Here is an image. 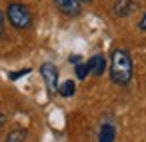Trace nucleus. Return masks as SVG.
<instances>
[{"label":"nucleus","mask_w":146,"mask_h":142,"mask_svg":"<svg viewBox=\"0 0 146 142\" xmlns=\"http://www.w3.org/2000/svg\"><path fill=\"white\" fill-rule=\"evenodd\" d=\"M110 80L118 86H128L134 76V62L126 48H114L110 52Z\"/></svg>","instance_id":"1"},{"label":"nucleus","mask_w":146,"mask_h":142,"mask_svg":"<svg viewBox=\"0 0 146 142\" xmlns=\"http://www.w3.org/2000/svg\"><path fill=\"white\" fill-rule=\"evenodd\" d=\"M6 18H8L10 26L16 28V30H30L32 24H34L30 8L22 2H10L6 6Z\"/></svg>","instance_id":"2"},{"label":"nucleus","mask_w":146,"mask_h":142,"mask_svg":"<svg viewBox=\"0 0 146 142\" xmlns=\"http://www.w3.org/2000/svg\"><path fill=\"white\" fill-rule=\"evenodd\" d=\"M40 76L44 80V86H46L48 94L54 96L56 90H58V68H56V64H52V62L40 64Z\"/></svg>","instance_id":"3"},{"label":"nucleus","mask_w":146,"mask_h":142,"mask_svg":"<svg viewBox=\"0 0 146 142\" xmlns=\"http://www.w3.org/2000/svg\"><path fill=\"white\" fill-rule=\"evenodd\" d=\"M54 6L58 8L60 14L68 16V18H74L82 12V2L80 0H54Z\"/></svg>","instance_id":"4"},{"label":"nucleus","mask_w":146,"mask_h":142,"mask_svg":"<svg viewBox=\"0 0 146 142\" xmlns=\"http://www.w3.org/2000/svg\"><path fill=\"white\" fill-rule=\"evenodd\" d=\"M136 8H138V2H136V0H116V2L112 4V14H114L116 18H126V16H130Z\"/></svg>","instance_id":"5"},{"label":"nucleus","mask_w":146,"mask_h":142,"mask_svg":"<svg viewBox=\"0 0 146 142\" xmlns=\"http://www.w3.org/2000/svg\"><path fill=\"white\" fill-rule=\"evenodd\" d=\"M86 66H88V72L100 76V74H104V70H106V58H104L102 54H96V56H92V58L86 62Z\"/></svg>","instance_id":"6"},{"label":"nucleus","mask_w":146,"mask_h":142,"mask_svg":"<svg viewBox=\"0 0 146 142\" xmlns=\"http://www.w3.org/2000/svg\"><path fill=\"white\" fill-rule=\"evenodd\" d=\"M114 134H116L114 126L106 122V124H102V126H100V136H98V142H114Z\"/></svg>","instance_id":"7"},{"label":"nucleus","mask_w":146,"mask_h":142,"mask_svg":"<svg viewBox=\"0 0 146 142\" xmlns=\"http://www.w3.org/2000/svg\"><path fill=\"white\" fill-rule=\"evenodd\" d=\"M28 136V130L26 128H14L8 132V136L4 138V142H24Z\"/></svg>","instance_id":"8"},{"label":"nucleus","mask_w":146,"mask_h":142,"mask_svg":"<svg viewBox=\"0 0 146 142\" xmlns=\"http://www.w3.org/2000/svg\"><path fill=\"white\" fill-rule=\"evenodd\" d=\"M60 96H64V98H70V96H74V92H76V84L72 82V80H66V82H62V84H58V90H56Z\"/></svg>","instance_id":"9"},{"label":"nucleus","mask_w":146,"mask_h":142,"mask_svg":"<svg viewBox=\"0 0 146 142\" xmlns=\"http://www.w3.org/2000/svg\"><path fill=\"white\" fill-rule=\"evenodd\" d=\"M76 76H78L80 80H84V78L88 76V66H86V62H84V64H78V66H76Z\"/></svg>","instance_id":"10"},{"label":"nucleus","mask_w":146,"mask_h":142,"mask_svg":"<svg viewBox=\"0 0 146 142\" xmlns=\"http://www.w3.org/2000/svg\"><path fill=\"white\" fill-rule=\"evenodd\" d=\"M138 28H140L142 32H146V12L140 16V20H138Z\"/></svg>","instance_id":"11"},{"label":"nucleus","mask_w":146,"mask_h":142,"mask_svg":"<svg viewBox=\"0 0 146 142\" xmlns=\"http://www.w3.org/2000/svg\"><path fill=\"white\" fill-rule=\"evenodd\" d=\"M4 34V14H2V10H0V36Z\"/></svg>","instance_id":"12"},{"label":"nucleus","mask_w":146,"mask_h":142,"mask_svg":"<svg viewBox=\"0 0 146 142\" xmlns=\"http://www.w3.org/2000/svg\"><path fill=\"white\" fill-rule=\"evenodd\" d=\"M4 122H6V116H4L2 112H0V128H2V126H4Z\"/></svg>","instance_id":"13"},{"label":"nucleus","mask_w":146,"mask_h":142,"mask_svg":"<svg viewBox=\"0 0 146 142\" xmlns=\"http://www.w3.org/2000/svg\"><path fill=\"white\" fill-rule=\"evenodd\" d=\"M80 2H92V0H80Z\"/></svg>","instance_id":"14"}]
</instances>
